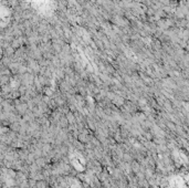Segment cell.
<instances>
[{"instance_id": "obj_1", "label": "cell", "mask_w": 189, "mask_h": 188, "mask_svg": "<svg viewBox=\"0 0 189 188\" xmlns=\"http://www.w3.org/2000/svg\"><path fill=\"white\" fill-rule=\"evenodd\" d=\"M35 187L37 188H48L49 187V183L45 179H41V181H38L35 184Z\"/></svg>"}]
</instances>
